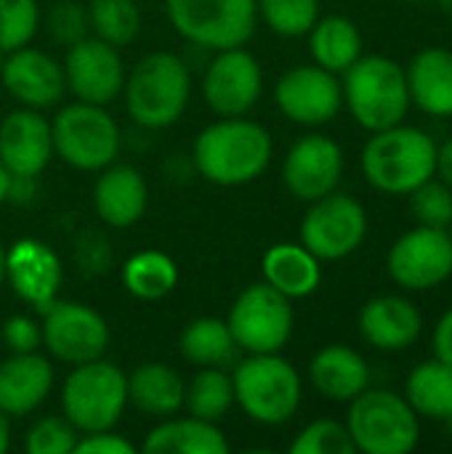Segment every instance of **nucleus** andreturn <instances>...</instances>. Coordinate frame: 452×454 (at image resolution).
Instances as JSON below:
<instances>
[{
	"label": "nucleus",
	"instance_id": "10",
	"mask_svg": "<svg viewBox=\"0 0 452 454\" xmlns=\"http://www.w3.org/2000/svg\"><path fill=\"white\" fill-rule=\"evenodd\" d=\"M232 338L245 354H280L293 335V306L272 285L245 287L226 317Z\"/></svg>",
	"mask_w": 452,
	"mask_h": 454
},
{
	"label": "nucleus",
	"instance_id": "49",
	"mask_svg": "<svg viewBox=\"0 0 452 454\" xmlns=\"http://www.w3.org/2000/svg\"><path fill=\"white\" fill-rule=\"evenodd\" d=\"M3 279H5V250L0 245V285H3Z\"/></svg>",
	"mask_w": 452,
	"mask_h": 454
},
{
	"label": "nucleus",
	"instance_id": "22",
	"mask_svg": "<svg viewBox=\"0 0 452 454\" xmlns=\"http://www.w3.org/2000/svg\"><path fill=\"white\" fill-rule=\"evenodd\" d=\"M149 205V186L133 165H107L93 186V207L112 229H131Z\"/></svg>",
	"mask_w": 452,
	"mask_h": 454
},
{
	"label": "nucleus",
	"instance_id": "31",
	"mask_svg": "<svg viewBox=\"0 0 452 454\" xmlns=\"http://www.w3.org/2000/svg\"><path fill=\"white\" fill-rule=\"evenodd\" d=\"M181 354L189 364L197 367H226L237 356V343L224 319L202 317L186 325L181 333Z\"/></svg>",
	"mask_w": 452,
	"mask_h": 454
},
{
	"label": "nucleus",
	"instance_id": "3",
	"mask_svg": "<svg viewBox=\"0 0 452 454\" xmlns=\"http://www.w3.org/2000/svg\"><path fill=\"white\" fill-rule=\"evenodd\" d=\"M125 109L131 120L147 130H163L181 120L192 96L189 67L168 51L144 56L125 74Z\"/></svg>",
	"mask_w": 452,
	"mask_h": 454
},
{
	"label": "nucleus",
	"instance_id": "43",
	"mask_svg": "<svg viewBox=\"0 0 452 454\" xmlns=\"http://www.w3.org/2000/svg\"><path fill=\"white\" fill-rule=\"evenodd\" d=\"M432 348H434V359L445 362L452 367V309L440 317V322L434 325V335H432Z\"/></svg>",
	"mask_w": 452,
	"mask_h": 454
},
{
	"label": "nucleus",
	"instance_id": "12",
	"mask_svg": "<svg viewBox=\"0 0 452 454\" xmlns=\"http://www.w3.org/2000/svg\"><path fill=\"white\" fill-rule=\"evenodd\" d=\"M389 277L410 293H426L452 277V239L448 229L416 226L386 253Z\"/></svg>",
	"mask_w": 452,
	"mask_h": 454
},
{
	"label": "nucleus",
	"instance_id": "51",
	"mask_svg": "<svg viewBox=\"0 0 452 454\" xmlns=\"http://www.w3.org/2000/svg\"><path fill=\"white\" fill-rule=\"evenodd\" d=\"M448 231H450V239H452V223H450V226H448Z\"/></svg>",
	"mask_w": 452,
	"mask_h": 454
},
{
	"label": "nucleus",
	"instance_id": "40",
	"mask_svg": "<svg viewBox=\"0 0 452 454\" xmlns=\"http://www.w3.org/2000/svg\"><path fill=\"white\" fill-rule=\"evenodd\" d=\"M48 27H51L53 40L69 48L72 43H77L88 35V27H91L88 24V8L77 0H59L51 8Z\"/></svg>",
	"mask_w": 452,
	"mask_h": 454
},
{
	"label": "nucleus",
	"instance_id": "6",
	"mask_svg": "<svg viewBox=\"0 0 452 454\" xmlns=\"http://www.w3.org/2000/svg\"><path fill=\"white\" fill-rule=\"evenodd\" d=\"M232 383L240 410L261 426L288 423L301 407V375L280 354H248Z\"/></svg>",
	"mask_w": 452,
	"mask_h": 454
},
{
	"label": "nucleus",
	"instance_id": "13",
	"mask_svg": "<svg viewBox=\"0 0 452 454\" xmlns=\"http://www.w3.org/2000/svg\"><path fill=\"white\" fill-rule=\"evenodd\" d=\"M43 343L64 364L101 359L109 346V327L99 311L75 301H53L43 311Z\"/></svg>",
	"mask_w": 452,
	"mask_h": 454
},
{
	"label": "nucleus",
	"instance_id": "30",
	"mask_svg": "<svg viewBox=\"0 0 452 454\" xmlns=\"http://www.w3.org/2000/svg\"><path fill=\"white\" fill-rule=\"evenodd\" d=\"M405 399L416 410L418 418L442 420L448 423L452 418V367L429 359L410 370L405 380Z\"/></svg>",
	"mask_w": 452,
	"mask_h": 454
},
{
	"label": "nucleus",
	"instance_id": "28",
	"mask_svg": "<svg viewBox=\"0 0 452 454\" xmlns=\"http://www.w3.org/2000/svg\"><path fill=\"white\" fill-rule=\"evenodd\" d=\"M144 454H226L229 442L216 423L200 418H165L141 444Z\"/></svg>",
	"mask_w": 452,
	"mask_h": 454
},
{
	"label": "nucleus",
	"instance_id": "17",
	"mask_svg": "<svg viewBox=\"0 0 452 454\" xmlns=\"http://www.w3.org/2000/svg\"><path fill=\"white\" fill-rule=\"evenodd\" d=\"M344 176V149L322 133L298 138L282 162V181L288 192L304 202H314L336 192Z\"/></svg>",
	"mask_w": 452,
	"mask_h": 454
},
{
	"label": "nucleus",
	"instance_id": "38",
	"mask_svg": "<svg viewBox=\"0 0 452 454\" xmlns=\"http://www.w3.org/2000/svg\"><path fill=\"white\" fill-rule=\"evenodd\" d=\"M354 442L346 423L314 420L290 444V454H354Z\"/></svg>",
	"mask_w": 452,
	"mask_h": 454
},
{
	"label": "nucleus",
	"instance_id": "46",
	"mask_svg": "<svg viewBox=\"0 0 452 454\" xmlns=\"http://www.w3.org/2000/svg\"><path fill=\"white\" fill-rule=\"evenodd\" d=\"M11 447V423H8V415L0 410V454L8 452Z\"/></svg>",
	"mask_w": 452,
	"mask_h": 454
},
{
	"label": "nucleus",
	"instance_id": "29",
	"mask_svg": "<svg viewBox=\"0 0 452 454\" xmlns=\"http://www.w3.org/2000/svg\"><path fill=\"white\" fill-rule=\"evenodd\" d=\"M309 51L314 64L333 74H344L362 56L360 27L346 16H325L309 29Z\"/></svg>",
	"mask_w": 452,
	"mask_h": 454
},
{
	"label": "nucleus",
	"instance_id": "39",
	"mask_svg": "<svg viewBox=\"0 0 452 454\" xmlns=\"http://www.w3.org/2000/svg\"><path fill=\"white\" fill-rule=\"evenodd\" d=\"M77 439H80V434L67 418H43L27 434V452L75 454Z\"/></svg>",
	"mask_w": 452,
	"mask_h": 454
},
{
	"label": "nucleus",
	"instance_id": "27",
	"mask_svg": "<svg viewBox=\"0 0 452 454\" xmlns=\"http://www.w3.org/2000/svg\"><path fill=\"white\" fill-rule=\"evenodd\" d=\"M184 380L163 362H144L128 375V402L157 420L173 418L184 410Z\"/></svg>",
	"mask_w": 452,
	"mask_h": 454
},
{
	"label": "nucleus",
	"instance_id": "9",
	"mask_svg": "<svg viewBox=\"0 0 452 454\" xmlns=\"http://www.w3.org/2000/svg\"><path fill=\"white\" fill-rule=\"evenodd\" d=\"M51 136L53 152L77 170H104L120 154V128L99 104L61 106L51 122Z\"/></svg>",
	"mask_w": 452,
	"mask_h": 454
},
{
	"label": "nucleus",
	"instance_id": "48",
	"mask_svg": "<svg viewBox=\"0 0 452 454\" xmlns=\"http://www.w3.org/2000/svg\"><path fill=\"white\" fill-rule=\"evenodd\" d=\"M440 8H442V13L448 16V21L452 24V0H440Z\"/></svg>",
	"mask_w": 452,
	"mask_h": 454
},
{
	"label": "nucleus",
	"instance_id": "47",
	"mask_svg": "<svg viewBox=\"0 0 452 454\" xmlns=\"http://www.w3.org/2000/svg\"><path fill=\"white\" fill-rule=\"evenodd\" d=\"M8 170L3 168V162H0V205L5 202V194H8Z\"/></svg>",
	"mask_w": 452,
	"mask_h": 454
},
{
	"label": "nucleus",
	"instance_id": "35",
	"mask_svg": "<svg viewBox=\"0 0 452 454\" xmlns=\"http://www.w3.org/2000/svg\"><path fill=\"white\" fill-rule=\"evenodd\" d=\"M258 16L280 37H301L320 19V0H258Z\"/></svg>",
	"mask_w": 452,
	"mask_h": 454
},
{
	"label": "nucleus",
	"instance_id": "41",
	"mask_svg": "<svg viewBox=\"0 0 452 454\" xmlns=\"http://www.w3.org/2000/svg\"><path fill=\"white\" fill-rule=\"evenodd\" d=\"M3 340L13 354H32L43 346V327L24 314L8 317L3 325Z\"/></svg>",
	"mask_w": 452,
	"mask_h": 454
},
{
	"label": "nucleus",
	"instance_id": "24",
	"mask_svg": "<svg viewBox=\"0 0 452 454\" xmlns=\"http://www.w3.org/2000/svg\"><path fill=\"white\" fill-rule=\"evenodd\" d=\"M408 74L410 104L424 114L452 117V51L450 48H424L413 56Z\"/></svg>",
	"mask_w": 452,
	"mask_h": 454
},
{
	"label": "nucleus",
	"instance_id": "26",
	"mask_svg": "<svg viewBox=\"0 0 452 454\" xmlns=\"http://www.w3.org/2000/svg\"><path fill=\"white\" fill-rule=\"evenodd\" d=\"M261 271L264 282L290 301L312 295L322 282V261L296 242H280L269 247L264 253Z\"/></svg>",
	"mask_w": 452,
	"mask_h": 454
},
{
	"label": "nucleus",
	"instance_id": "20",
	"mask_svg": "<svg viewBox=\"0 0 452 454\" xmlns=\"http://www.w3.org/2000/svg\"><path fill=\"white\" fill-rule=\"evenodd\" d=\"M5 90L29 109H48L61 101L67 90L64 67L37 48H16L3 61Z\"/></svg>",
	"mask_w": 452,
	"mask_h": 454
},
{
	"label": "nucleus",
	"instance_id": "8",
	"mask_svg": "<svg viewBox=\"0 0 452 454\" xmlns=\"http://www.w3.org/2000/svg\"><path fill=\"white\" fill-rule=\"evenodd\" d=\"M173 29L197 48L226 51L253 37L258 0H165Z\"/></svg>",
	"mask_w": 452,
	"mask_h": 454
},
{
	"label": "nucleus",
	"instance_id": "18",
	"mask_svg": "<svg viewBox=\"0 0 452 454\" xmlns=\"http://www.w3.org/2000/svg\"><path fill=\"white\" fill-rule=\"evenodd\" d=\"M5 279L21 301L43 314L59 295L61 261L45 242L27 237L5 250Z\"/></svg>",
	"mask_w": 452,
	"mask_h": 454
},
{
	"label": "nucleus",
	"instance_id": "4",
	"mask_svg": "<svg viewBox=\"0 0 452 454\" xmlns=\"http://www.w3.org/2000/svg\"><path fill=\"white\" fill-rule=\"evenodd\" d=\"M344 104L352 117L370 133L405 122L410 109V90L405 67L394 59L373 53L360 56L344 72Z\"/></svg>",
	"mask_w": 452,
	"mask_h": 454
},
{
	"label": "nucleus",
	"instance_id": "14",
	"mask_svg": "<svg viewBox=\"0 0 452 454\" xmlns=\"http://www.w3.org/2000/svg\"><path fill=\"white\" fill-rule=\"evenodd\" d=\"M274 101L288 120L314 128L336 120L344 106V88L341 80L320 64H301L280 77Z\"/></svg>",
	"mask_w": 452,
	"mask_h": 454
},
{
	"label": "nucleus",
	"instance_id": "2",
	"mask_svg": "<svg viewBox=\"0 0 452 454\" xmlns=\"http://www.w3.org/2000/svg\"><path fill=\"white\" fill-rule=\"evenodd\" d=\"M440 144L421 128L392 125L376 130L362 146V176L384 194H410L424 181L437 176Z\"/></svg>",
	"mask_w": 452,
	"mask_h": 454
},
{
	"label": "nucleus",
	"instance_id": "32",
	"mask_svg": "<svg viewBox=\"0 0 452 454\" xmlns=\"http://www.w3.org/2000/svg\"><path fill=\"white\" fill-rule=\"evenodd\" d=\"M123 285L141 301H160L178 285V269L170 255L160 250H141L123 266Z\"/></svg>",
	"mask_w": 452,
	"mask_h": 454
},
{
	"label": "nucleus",
	"instance_id": "45",
	"mask_svg": "<svg viewBox=\"0 0 452 454\" xmlns=\"http://www.w3.org/2000/svg\"><path fill=\"white\" fill-rule=\"evenodd\" d=\"M437 176L452 189V138L440 144V149H437Z\"/></svg>",
	"mask_w": 452,
	"mask_h": 454
},
{
	"label": "nucleus",
	"instance_id": "21",
	"mask_svg": "<svg viewBox=\"0 0 452 454\" xmlns=\"http://www.w3.org/2000/svg\"><path fill=\"white\" fill-rule=\"evenodd\" d=\"M424 330L418 306L402 295L370 298L360 311V335L368 346L384 354L408 351Z\"/></svg>",
	"mask_w": 452,
	"mask_h": 454
},
{
	"label": "nucleus",
	"instance_id": "34",
	"mask_svg": "<svg viewBox=\"0 0 452 454\" xmlns=\"http://www.w3.org/2000/svg\"><path fill=\"white\" fill-rule=\"evenodd\" d=\"M88 24L104 43L123 48L136 40L141 29V13L136 0H91Z\"/></svg>",
	"mask_w": 452,
	"mask_h": 454
},
{
	"label": "nucleus",
	"instance_id": "5",
	"mask_svg": "<svg viewBox=\"0 0 452 454\" xmlns=\"http://www.w3.org/2000/svg\"><path fill=\"white\" fill-rule=\"evenodd\" d=\"M346 428L354 450L365 454H408L421 442V418L405 396L365 388L349 402Z\"/></svg>",
	"mask_w": 452,
	"mask_h": 454
},
{
	"label": "nucleus",
	"instance_id": "37",
	"mask_svg": "<svg viewBox=\"0 0 452 454\" xmlns=\"http://www.w3.org/2000/svg\"><path fill=\"white\" fill-rule=\"evenodd\" d=\"M408 197H410L408 200L410 213L421 226L448 229L452 223V189L445 181H440L437 176L424 181Z\"/></svg>",
	"mask_w": 452,
	"mask_h": 454
},
{
	"label": "nucleus",
	"instance_id": "23",
	"mask_svg": "<svg viewBox=\"0 0 452 454\" xmlns=\"http://www.w3.org/2000/svg\"><path fill=\"white\" fill-rule=\"evenodd\" d=\"M53 367L37 351L13 354L0 362V410L8 418L35 412L51 394Z\"/></svg>",
	"mask_w": 452,
	"mask_h": 454
},
{
	"label": "nucleus",
	"instance_id": "50",
	"mask_svg": "<svg viewBox=\"0 0 452 454\" xmlns=\"http://www.w3.org/2000/svg\"><path fill=\"white\" fill-rule=\"evenodd\" d=\"M448 428H450V431H452V418H450V420H448Z\"/></svg>",
	"mask_w": 452,
	"mask_h": 454
},
{
	"label": "nucleus",
	"instance_id": "7",
	"mask_svg": "<svg viewBox=\"0 0 452 454\" xmlns=\"http://www.w3.org/2000/svg\"><path fill=\"white\" fill-rule=\"evenodd\" d=\"M61 407L77 434L112 431L128 407V375L104 359L75 364L61 388Z\"/></svg>",
	"mask_w": 452,
	"mask_h": 454
},
{
	"label": "nucleus",
	"instance_id": "25",
	"mask_svg": "<svg viewBox=\"0 0 452 454\" xmlns=\"http://www.w3.org/2000/svg\"><path fill=\"white\" fill-rule=\"evenodd\" d=\"M312 386L330 402H352L370 388V367L352 346H325L309 364Z\"/></svg>",
	"mask_w": 452,
	"mask_h": 454
},
{
	"label": "nucleus",
	"instance_id": "44",
	"mask_svg": "<svg viewBox=\"0 0 452 454\" xmlns=\"http://www.w3.org/2000/svg\"><path fill=\"white\" fill-rule=\"evenodd\" d=\"M35 197V178H24V176H11L8 178V194L5 202H29Z\"/></svg>",
	"mask_w": 452,
	"mask_h": 454
},
{
	"label": "nucleus",
	"instance_id": "19",
	"mask_svg": "<svg viewBox=\"0 0 452 454\" xmlns=\"http://www.w3.org/2000/svg\"><path fill=\"white\" fill-rule=\"evenodd\" d=\"M53 157L51 122L40 109H16L0 125V162L8 176L37 178Z\"/></svg>",
	"mask_w": 452,
	"mask_h": 454
},
{
	"label": "nucleus",
	"instance_id": "42",
	"mask_svg": "<svg viewBox=\"0 0 452 454\" xmlns=\"http://www.w3.org/2000/svg\"><path fill=\"white\" fill-rule=\"evenodd\" d=\"M136 447L112 434V431H96V434H83V439H77L75 454H133Z\"/></svg>",
	"mask_w": 452,
	"mask_h": 454
},
{
	"label": "nucleus",
	"instance_id": "16",
	"mask_svg": "<svg viewBox=\"0 0 452 454\" xmlns=\"http://www.w3.org/2000/svg\"><path fill=\"white\" fill-rule=\"evenodd\" d=\"M67 88L77 101L107 106L125 88V67L115 45L101 37H83L69 45L64 61Z\"/></svg>",
	"mask_w": 452,
	"mask_h": 454
},
{
	"label": "nucleus",
	"instance_id": "33",
	"mask_svg": "<svg viewBox=\"0 0 452 454\" xmlns=\"http://www.w3.org/2000/svg\"><path fill=\"white\" fill-rule=\"evenodd\" d=\"M234 407V383L221 367H202L184 386V410L192 418L218 423Z\"/></svg>",
	"mask_w": 452,
	"mask_h": 454
},
{
	"label": "nucleus",
	"instance_id": "36",
	"mask_svg": "<svg viewBox=\"0 0 452 454\" xmlns=\"http://www.w3.org/2000/svg\"><path fill=\"white\" fill-rule=\"evenodd\" d=\"M40 24L37 0H0V53L29 45Z\"/></svg>",
	"mask_w": 452,
	"mask_h": 454
},
{
	"label": "nucleus",
	"instance_id": "1",
	"mask_svg": "<svg viewBox=\"0 0 452 454\" xmlns=\"http://www.w3.org/2000/svg\"><path fill=\"white\" fill-rule=\"evenodd\" d=\"M272 162V136L245 117H221L194 141V165L216 186H245Z\"/></svg>",
	"mask_w": 452,
	"mask_h": 454
},
{
	"label": "nucleus",
	"instance_id": "15",
	"mask_svg": "<svg viewBox=\"0 0 452 454\" xmlns=\"http://www.w3.org/2000/svg\"><path fill=\"white\" fill-rule=\"evenodd\" d=\"M261 64L242 45L218 51L202 74V96L218 117L248 114L261 98Z\"/></svg>",
	"mask_w": 452,
	"mask_h": 454
},
{
	"label": "nucleus",
	"instance_id": "11",
	"mask_svg": "<svg viewBox=\"0 0 452 454\" xmlns=\"http://www.w3.org/2000/svg\"><path fill=\"white\" fill-rule=\"evenodd\" d=\"M306 210L301 221V245L320 261H341L352 255L368 237V213L349 194H325Z\"/></svg>",
	"mask_w": 452,
	"mask_h": 454
}]
</instances>
